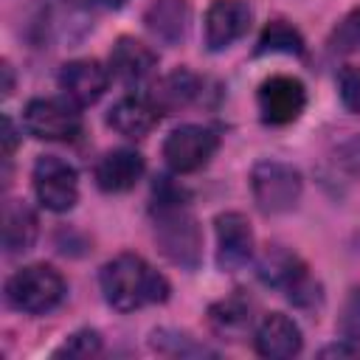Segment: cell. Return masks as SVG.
Wrapping results in <instances>:
<instances>
[{"label":"cell","mask_w":360,"mask_h":360,"mask_svg":"<svg viewBox=\"0 0 360 360\" xmlns=\"http://www.w3.org/2000/svg\"><path fill=\"white\" fill-rule=\"evenodd\" d=\"M321 357H360V338H343L318 352Z\"/></svg>","instance_id":"obj_27"},{"label":"cell","mask_w":360,"mask_h":360,"mask_svg":"<svg viewBox=\"0 0 360 360\" xmlns=\"http://www.w3.org/2000/svg\"><path fill=\"white\" fill-rule=\"evenodd\" d=\"M256 276H259L262 284H267L273 290H281V292H290L309 273H307V264L292 250H287L281 245H270L256 262Z\"/></svg>","instance_id":"obj_17"},{"label":"cell","mask_w":360,"mask_h":360,"mask_svg":"<svg viewBox=\"0 0 360 360\" xmlns=\"http://www.w3.org/2000/svg\"><path fill=\"white\" fill-rule=\"evenodd\" d=\"M22 127L37 141H76L82 132V115L68 101L31 98L22 110Z\"/></svg>","instance_id":"obj_6"},{"label":"cell","mask_w":360,"mask_h":360,"mask_svg":"<svg viewBox=\"0 0 360 360\" xmlns=\"http://www.w3.org/2000/svg\"><path fill=\"white\" fill-rule=\"evenodd\" d=\"M340 163L346 166V169H352L354 174H360V138H354V141H349L343 149H340Z\"/></svg>","instance_id":"obj_28"},{"label":"cell","mask_w":360,"mask_h":360,"mask_svg":"<svg viewBox=\"0 0 360 360\" xmlns=\"http://www.w3.org/2000/svg\"><path fill=\"white\" fill-rule=\"evenodd\" d=\"M256 107L264 124H273V127L292 124L307 107V87L295 76L276 73L259 84Z\"/></svg>","instance_id":"obj_8"},{"label":"cell","mask_w":360,"mask_h":360,"mask_svg":"<svg viewBox=\"0 0 360 360\" xmlns=\"http://www.w3.org/2000/svg\"><path fill=\"white\" fill-rule=\"evenodd\" d=\"M253 312H256V304L245 292L236 290V292H231L222 301H214L208 307V326L219 338L239 340V338H245V332H250L253 318H256Z\"/></svg>","instance_id":"obj_15"},{"label":"cell","mask_w":360,"mask_h":360,"mask_svg":"<svg viewBox=\"0 0 360 360\" xmlns=\"http://www.w3.org/2000/svg\"><path fill=\"white\" fill-rule=\"evenodd\" d=\"M98 6H104V8H121L127 0H96Z\"/></svg>","instance_id":"obj_31"},{"label":"cell","mask_w":360,"mask_h":360,"mask_svg":"<svg viewBox=\"0 0 360 360\" xmlns=\"http://www.w3.org/2000/svg\"><path fill=\"white\" fill-rule=\"evenodd\" d=\"M256 53H290V56H301L304 53V37L298 34V28L287 20H270L256 42Z\"/></svg>","instance_id":"obj_21"},{"label":"cell","mask_w":360,"mask_h":360,"mask_svg":"<svg viewBox=\"0 0 360 360\" xmlns=\"http://www.w3.org/2000/svg\"><path fill=\"white\" fill-rule=\"evenodd\" d=\"M217 231V267L225 273L242 270L253 259V228L245 214L225 211L214 219Z\"/></svg>","instance_id":"obj_9"},{"label":"cell","mask_w":360,"mask_h":360,"mask_svg":"<svg viewBox=\"0 0 360 360\" xmlns=\"http://www.w3.org/2000/svg\"><path fill=\"white\" fill-rule=\"evenodd\" d=\"M68 295V284L51 264H28L8 276L6 304L25 315H45L56 309Z\"/></svg>","instance_id":"obj_3"},{"label":"cell","mask_w":360,"mask_h":360,"mask_svg":"<svg viewBox=\"0 0 360 360\" xmlns=\"http://www.w3.org/2000/svg\"><path fill=\"white\" fill-rule=\"evenodd\" d=\"M304 191L301 172L281 160H259L250 169V194L262 214L276 217L298 205Z\"/></svg>","instance_id":"obj_4"},{"label":"cell","mask_w":360,"mask_h":360,"mask_svg":"<svg viewBox=\"0 0 360 360\" xmlns=\"http://www.w3.org/2000/svg\"><path fill=\"white\" fill-rule=\"evenodd\" d=\"M188 22H191V6L186 0H155L143 11L146 31L166 45H180L188 34Z\"/></svg>","instance_id":"obj_16"},{"label":"cell","mask_w":360,"mask_h":360,"mask_svg":"<svg viewBox=\"0 0 360 360\" xmlns=\"http://www.w3.org/2000/svg\"><path fill=\"white\" fill-rule=\"evenodd\" d=\"M37 214L22 200H8L3 205V250L6 256H17L31 250L37 242Z\"/></svg>","instance_id":"obj_19"},{"label":"cell","mask_w":360,"mask_h":360,"mask_svg":"<svg viewBox=\"0 0 360 360\" xmlns=\"http://www.w3.org/2000/svg\"><path fill=\"white\" fill-rule=\"evenodd\" d=\"M335 51H354L360 48V11H352L335 31Z\"/></svg>","instance_id":"obj_26"},{"label":"cell","mask_w":360,"mask_h":360,"mask_svg":"<svg viewBox=\"0 0 360 360\" xmlns=\"http://www.w3.org/2000/svg\"><path fill=\"white\" fill-rule=\"evenodd\" d=\"M217 146H219V135L214 129L200 127V124H183V127H177L166 135L163 158H166L172 172L191 174L214 158Z\"/></svg>","instance_id":"obj_7"},{"label":"cell","mask_w":360,"mask_h":360,"mask_svg":"<svg viewBox=\"0 0 360 360\" xmlns=\"http://www.w3.org/2000/svg\"><path fill=\"white\" fill-rule=\"evenodd\" d=\"M101 352V335L96 329H79L65 338L59 349H53V357H93Z\"/></svg>","instance_id":"obj_23"},{"label":"cell","mask_w":360,"mask_h":360,"mask_svg":"<svg viewBox=\"0 0 360 360\" xmlns=\"http://www.w3.org/2000/svg\"><path fill=\"white\" fill-rule=\"evenodd\" d=\"M146 172V163H143V155L135 152V149H110L98 158L96 163V186L107 194H121V191H129Z\"/></svg>","instance_id":"obj_14"},{"label":"cell","mask_w":360,"mask_h":360,"mask_svg":"<svg viewBox=\"0 0 360 360\" xmlns=\"http://www.w3.org/2000/svg\"><path fill=\"white\" fill-rule=\"evenodd\" d=\"M98 284L104 301L115 312H135L149 304H163L172 292L166 276L138 253H118L110 259L98 273Z\"/></svg>","instance_id":"obj_2"},{"label":"cell","mask_w":360,"mask_h":360,"mask_svg":"<svg viewBox=\"0 0 360 360\" xmlns=\"http://www.w3.org/2000/svg\"><path fill=\"white\" fill-rule=\"evenodd\" d=\"M338 332L343 338H360V287H354L346 295L338 318Z\"/></svg>","instance_id":"obj_25"},{"label":"cell","mask_w":360,"mask_h":360,"mask_svg":"<svg viewBox=\"0 0 360 360\" xmlns=\"http://www.w3.org/2000/svg\"><path fill=\"white\" fill-rule=\"evenodd\" d=\"M253 346H256V354H262L267 360H284V357H292L301 352L304 338H301L298 323L290 315L270 312L259 321V326L253 332Z\"/></svg>","instance_id":"obj_12"},{"label":"cell","mask_w":360,"mask_h":360,"mask_svg":"<svg viewBox=\"0 0 360 360\" xmlns=\"http://www.w3.org/2000/svg\"><path fill=\"white\" fill-rule=\"evenodd\" d=\"M160 112L149 98L141 96H127L121 101H115L107 112V127L115 129L124 138H143L155 129Z\"/></svg>","instance_id":"obj_18"},{"label":"cell","mask_w":360,"mask_h":360,"mask_svg":"<svg viewBox=\"0 0 360 360\" xmlns=\"http://www.w3.org/2000/svg\"><path fill=\"white\" fill-rule=\"evenodd\" d=\"M3 76H6V82H3V96H11V90H14V73H11V65H8V62H3Z\"/></svg>","instance_id":"obj_30"},{"label":"cell","mask_w":360,"mask_h":360,"mask_svg":"<svg viewBox=\"0 0 360 360\" xmlns=\"http://www.w3.org/2000/svg\"><path fill=\"white\" fill-rule=\"evenodd\" d=\"M197 93H200V79L191 70L177 68L152 87L149 101L158 107V112H177L188 107L197 98Z\"/></svg>","instance_id":"obj_20"},{"label":"cell","mask_w":360,"mask_h":360,"mask_svg":"<svg viewBox=\"0 0 360 360\" xmlns=\"http://www.w3.org/2000/svg\"><path fill=\"white\" fill-rule=\"evenodd\" d=\"M158 68V53L143 45L135 37H118L110 51V76H115L121 84L135 87L146 82Z\"/></svg>","instance_id":"obj_13"},{"label":"cell","mask_w":360,"mask_h":360,"mask_svg":"<svg viewBox=\"0 0 360 360\" xmlns=\"http://www.w3.org/2000/svg\"><path fill=\"white\" fill-rule=\"evenodd\" d=\"M338 93L349 112H360V65H343L338 73Z\"/></svg>","instance_id":"obj_24"},{"label":"cell","mask_w":360,"mask_h":360,"mask_svg":"<svg viewBox=\"0 0 360 360\" xmlns=\"http://www.w3.org/2000/svg\"><path fill=\"white\" fill-rule=\"evenodd\" d=\"M3 158L6 160H11V152H14V143H17V138H14V124H11V118L6 115L3 118Z\"/></svg>","instance_id":"obj_29"},{"label":"cell","mask_w":360,"mask_h":360,"mask_svg":"<svg viewBox=\"0 0 360 360\" xmlns=\"http://www.w3.org/2000/svg\"><path fill=\"white\" fill-rule=\"evenodd\" d=\"M34 194L42 208L53 214H65L79 200V174L59 155H39L31 172Z\"/></svg>","instance_id":"obj_5"},{"label":"cell","mask_w":360,"mask_h":360,"mask_svg":"<svg viewBox=\"0 0 360 360\" xmlns=\"http://www.w3.org/2000/svg\"><path fill=\"white\" fill-rule=\"evenodd\" d=\"M110 84V70L96 59H73L59 70V87L76 107L96 104Z\"/></svg>","instance_id":"obj_11"},{"label":"cell","mask_w":360,"mask_h":360,"mask_svg":"<svg viewBox=\"0 0 360 360\" xmlns=\"http://www.w3.org/2000/svg\"><path fill=\"white\" fill-rule=\"evenodd\" d=\"M149 346L166 357H205V354L214 357V352L208 346L197 343L191 335L177 332V329H155L149 338Z\"/></svg>","instance_id":"obj_22"},{"label":"cell","mask_w":360,"mask_h":360,"mask_svg":"<svg viewBox=\"0 0 360 360\" xmlns=\"http://www.w3.org/2000/svg\"><path fill=\"white\" fill-rule=\"evenodd\" d=\"M152 228H155V245L158 250L183 270H197L202 259V233L200 225L186 202L183 188L160 177L155 183V200H152Z\"/></svg>","instance_id":"obj_1"},{"label":"cell","mask_w":360,"mask_h":360,"mask_svg":"<svg viewBox=\"0 0 360 360\" xmlns=\"http://www.w3.org/2000/svg\"><path fill=\"white\" fill-rule=\"evenodd\" d=\"M250 6L245 0H214L205 11V48L211 53H219L231 48L236 39H242L250 28Z\"/></svg>","instance_id":"obj_10"}]
</instances>
